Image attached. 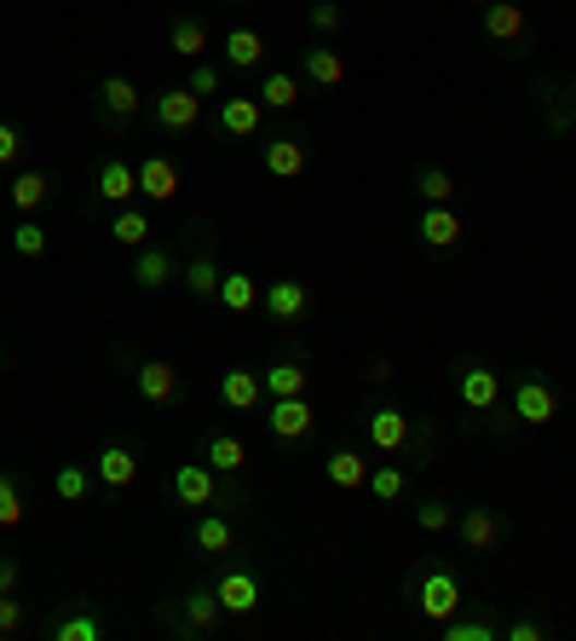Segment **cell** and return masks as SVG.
I'll return each instance as SVG.
<instances>
[{"instance_id":"obj_1","label":"cell","mask_w":576,"mask_h":641,"mask_svg":"<svg viewBox=\"0 0 576 641\" xmlns=\"http://www.w3.org/2000/svg\"><path fill=\"white\" fill-rule=\"evenodd\" d=\"M168 491H173V503H184V509H208V503H231V491L219 486V474L208 468V463H179L173 468V479H168Z\"/></svg>"},{"instance_id":"obj_2","label":"cell","mask_w":576,"mask_h":641,"mask_svg":"<svg viewBox=\"0 0 576 641\" xmlns=\"http://www.w3.org/2000/svg\"><path fill=\"white\" fill-rule=\"evenodd\" d=\"M513 416H519L525 428H548L553 416H560V393H553L548 376H525V382L513 388Z\"/></svg>"},{"instance_id":"obj_3","label":"cell","mask_w":576,"mask_h":641,"mask_svg":"<svg viewBox=\"0 0 576 641\" xmlns=\"http://www.w3.org/2000/svg\"><path fill=\"white\" fill-rule=\"evenodd\" d=\"M416 607L432 618V625H444V618H456V607H461V584H456V572H444V567H427V578L416 584Z\"/></svg>"},{"instance_id":"obj_4","label":"cell","mask_w":576,"mask_h":641,"mask_svg":"<svg viewBox=\"0 0 576 641\" xmlns=\"http://www.w3.org/2000/svg\"><path fill=\"white\" fill-rule=\"evenodd\" d=\"M260 307L272 324H300V318L312 312V289H305L300 277H277L272 289H260Z\"/></svg>"},{"instance_id":"obj_5","label":"cell","mask_w":576,"mask_h":641,"mask_svg":"<svg viewBox=\"0 0 576 641\" xmlns=\"http://www.w3.org/2000/svg\"><path fill=\"white\" fill-rule=\"evenodd\" d=\"M151 116H156L161 133H191V128L202 122V98H196L191 87H168V93H156Z\"/></svg>"},{"instance_id":"obj_6","label":"cell","mask_w":576,"mask_h":641,"mask_svg":"<svg viewBox=\"0 0 576 641\" xmlns=\"http://www.w3.org/2000/svg\"><path fill=\"white\" fill-rule=\"evenodd\" d=\"M260 122H265V105H260V98H249V93L219 98V110H214V128H219L225 139H254Z\"/></svg>"},{"instance_id":"obj_7","label":"cell","mask_w":576,"mask_h":641,"mask_svg":"<svg viewBox=\"0 0 576 641\" xmlns=\"http://www.w3.org/2000/svg\"><path fill=\"white\" fill-rule=\"evenodd\" d=\"M139 110H144V93L128 82V75H105V82H98V116H110L116 128H128Z\"/></svg>"},{"instance_id":"obj_8","label":"cell","mask_w":576,"mask_h":641,"mask_svg":"<svg viewBox=\"0 0 576 641\" xmlns=\"http://www.w3.org/2000/svg\"><path fill=\"white\" fill-rule=\"evenodd\" d=\"M179 607H184V618H179V636H208L214 625H219V618H225V607H219V590L214 584H196L191 595H184L179 601Z\"/></svg>"},{"instance_id":"obj_9","label":"cell","mask_w":576,"mask_h":641,"mask_svg":"<svg viewBox=\"0 0 576 641\" xmlns=\"http://www.w3.org/2000/svg\"><path fill=\"white\" fill-rule=\"evenodd\" d=\"M133 388L144 405H173L179 399V370L168 365V358H144V365L133 370Z\"/></svg>"},{"instance_id":"obj_10","label":"cell","mask_w":576,"mask_h":641,"mask_svg":"<svg viewBox=\"0 0 576 641\" xmlns=\"http://www.w3.org/2000/svg\"><path fill=\"white\" fill-rule=\"evenodd\" d=\"M456 393H461L467 411H496L502 405V376L490 370V365H467L456 376Z\"/></svg>"},{"instance_id":"obj_11","label":"cell","mask_w":576,"mask_h":641,"mask_svg":"<svg viewBox=\"0 0 576 641\" xmlns=\"http://www.w3.org/2000/svg\"><path fill=\"white\" fill-rule=\"evenodd\" d=\"M369 446H375L381 456H398V451H409V416H404L398 405L369 411Z\"/></svg>"},{"instance_id":"obj_12","label":"cell","mask_w":576,"mask_h":641,"mask_svg":"<svg viewBox=\"0 0 576 641\" xmlns=\"http://www.w3.org/2000/svg\"><path fill=\"white\" fill-rule=\"evenodd\" d=\"M265 423H272V434H277V439H288V446H295V439L312 434L317 411L305 405V393H295V399H272V416H265Z\"/></svg>"},{"instance_id":"obj_13","label":"cell","mask_w":576,"mask_h":641,"mask_svg":"<svg viewBox=\"0 0 576 641\" xmlns=\"http://www.w3.org/2000/svg\"><path fill=\"white\" fill-rule=\"evenodd\" d=\"M456 532H461L467 555H484V549L502 544V520H496V509H461V514H456Z\"/></svg>"},{"instance_id":"obj_14","label":"cell","mask_w":576,"mask_h":641,"mask_svg":"<svg viewBox=\"0 0 576 641\" xmlns=\"http://www.w3.org/2000/svg\"><path fill=\"white\" fill-rule=\"evenodd\" d=\"M421 244L427 249H456L461 244V214L449 209V203H427V214H421Z\"/></svg>"},{"instance_id":"obj_15","label":"cell","mask_w":576,"mask_h":641,"mask_svg":"<svg viewBox=\"0 0 576 641\" xmlns=\"http://www.w3.org/2000/svg\"><path fill=\"white\" fill-rule=\"evenodd\" d=\"M47 636L52 641H105V618H98L87 601H75L64 618H52V625H47Z\"/></svg>"},{"instance_id":"obj_16","label":"cell","mask_w":576,"mask_h":641,"mask_svg":"<svg viewBox=\"0 0 576 641\" xmlns=\"http://www.w3.org/2000/svg\"><path fill=\"white\" fill-rule=\"evenodd\" d=\"M139 197H151V203H173L179 197V168L168 156H144L139 163Z\"/></svg>"},{"instance_id":"obj_17","label":"cell","mask_w":576,"mask_h":641,"mask_svg":"<svg viewBox=\"0 0 576 641\" xmlns=\"http://www.w3.org/2000/svg\"><path fill=\"white\" fill-rule=\"evenodd\" d=\"M260 399H265V382H260L254 370H225V376H219V405H225V411H242V416H249Z\"/></svg>"},{"instance_id":"obj_18","label":"cell","mask_w":576,"mask_h":641,"mask_svg":"<svg viewBox=\"0 0 576 641\" xmlns=\"http://www.w3.org/2000/svg\"><path fill=\"white\" fill-rule=\"evenodd\" d=\"M525 29H530V17L519 0H490L484 7V35L490 41H525Z\"/></svg>"},{"instance_id":"obj_19","label":"cell","mask_w":576,"mask_h":641,"mask_svg":"<svg viewBox=\"0 0 576 641\" xmlns=\"http://www.w3.org/2000/svg\"><path fill=\"white\" fill-rule=\"evenodd\" d=\"M93 474L105 479V491H128L139 479V456L128 446H105V451H98V463H93Z\"/></svg>"},{"instance_id":"obj_20","label":"cell","mask_w":576,"mask_h":641,"mask_svg":"<svg viewBox=\"0 0 576 641\" xmlns=\"http://www.w3.org/2000/svg\"><path fill=\"white\" fill-rule=\"evenodd\" d=\"M214 590H219V607L237 613V618H249V613L260 607V578H254V572H225Z\"/></svg>"},{"instance_id":"obj_21","label":"cell","mask_w":576,"mask_h":641,"mask_svg":"<svg viewBox=\"0 0 576 641\" xmlns=\"http://www.w3.org/2000/svg\"><path fill=\"white\" fill-rule=\"evenodd\" d=\"M133 191H139V168H128L121 156H105V168H98V197L116 203V209H128Z\"/></svg>"},{"instance_id":"obj_22","label":"cell","mask_w":576,"mask_h":641,"mask_svg":"<svg viewBox=\"0 0 576 641\" xmlns=\"http://www.w3.org/2000/svg\"><path fill=\"white\" fill-rule=\"evenodd\" d=\"M133 284L139 289H161V284H173V254L168 249H156V244H144L139 249V260H133Z\"/></svg>"},{"instance_id":"obj_23","label":"cell","mask_w":576,"mask_h":641,"mask_svg":"<svg viewBox=\"0 0 576 641\" xmlns=\"http://www.w3.org/2000/svg\"><path fill=\"white\" fill-rule=\"evenodd\" d=\"M202 463H208L214 474H242V463H249V446H242L237 434H208V446H202Z\"/></svg>"},{"instance_id":"obj_24","label":"cell","mask_w":576,"mask_h":641,"mask_svg":"<svg viewBox=\"0 0 576 641\" xmlns=\"http://www.w3.org/2000/svg\"><path fill=\"white\" fill-rule=\"evenodd\" d=\"M191 544L202 549V555H231L237 549V526L225 514H202L196 526H191Z\"/></svg>"},{"instance_id":"obj_25","label":"cell","mask_w":576,"mask_h":641,"mask_svg":"<svg viewBox=\"0 0 576 641\" xmlns=\"http://www.w3.org/2000/svg\"><path fill=\"white\" fill-rule=\"evenodd\" d=\"M265 174L272 179H300L305 174V145L300 139H265Z\"/></svg>"},{"instance_id":"obj_26","label":"cell","mask_w":576,"mask_h":641,"mask_svg":"<svg viewBox=\"0 0 576 641\" xmlns=\"http://www.w3.org/2000/svg\"><path fill=\"white\" fill-rule=\"evenodd\" d=\"M219 307L237 312V318H249V312L260 307V284H254L249 272H225V277H219Z\"/></svg>"},{"instance_id":"obj_27","label":"cell","mask_w":576,"mask_h":641,"mask_svg":"<svg viewBox=\"0 0 576 641\" xmlns=\"http://www.w3.org/2000/svg\"><path fill=\"white\" fill-rule=\"evenodd\" d=\"M300 70H305V82H317V87H340L346 82V58L328 52V47H305Z\"/></svg>"},{"instance_id":"obj_28","label":"cell","mask_w":576,"mask_h":641,"mask_svg":"<svg viewBox=\"0 0 576 641\" xmlns=\"http://www.w3.org/2000/svg\"><path fill=\"white\" fill-rule=\"evenodd\" d=\"M225 64L231 70H260L265 64V35L260 29H231L225 35Z\"/></svg>"},{"instance_id":"obj_29","label":"cell","mask_w":576,"mask_h":641,"mask_svg":"<svg viewBox=\"0 0 576 641\" xmlns=\"http://www.w3.org/2000/svg\"><path fill=\"white\" fill-rule=\"evenodd\" d=\"M323 474H328V486H340V491L369 486V463H363V451H328Z\"/></svg>"},{"instance_id":"obj_30","label":"cell","mask_w":576,"mask_h":641,"mask_svg":"<svg viewBox=\"0 0 576 641\" xmlns=\"http://www.w3.org/2000/svg\"><path fill=\"white\" fill-rule=\"evenodd\" d=\"M47 197H52V179L40 174V168H24V174L12 179V209H17V214H35Z\"/></svg>"},{"instance_id":"obj_31","label":"cell","mask_w":576,"mask_h":641,"mask_svg":"<svg viewBox=\"0 0 576 641\" xmlns=\"http://www.w3.org/2000/svg\"><path fill=\"white\" fill-rule=\"evenodd\" d=\"M168 47L196 64V58L208 52V29H202V17H173V24H168Z\"/></svg>"},{"instance_id":"obj_32","label":"cell","mask_w":576,"mask_h":641,"mask_svg":"<svg viewBox=\"0 0 576 641\" xmlns=\"http://www.w3.org/2000/svg\"><path fill=\"white\" fill-rule=\"evenodd\" d=\"M265 382V393L272 399H295V393H305V382H312V376H305V365H295V358H283V365H272L260 376Z\"/></svg>"},{"instance_id":"obj_33","label":"cell","mask_w":576,"mask_h":641,"mask_svg":"<svg viewBox=\"0 0 576 641\" xmlns=\"http://www.w3.org/2000/svg\"><path fill=\"white\" fill-rule=\"evenodd\" d=\"M219 266H214V254H196L191 266H184V289H191V300H219Z\"/></svg>"},{"instance_id":"obj_34","label":"cell","mask_w":576,"mask_h":641,"mask_svg":"<svg viewBox=\"0 0 576 641\" xmlns=\"http://www.w3.org/2000/svg\"><path fill=\"white\" fill-rule=\"evenodd\" d=\"M110 237L121 249H144V244H151V214H144V209H121L110 219Z\"/></svg>"},{"instance_id":"obj_35","label":"cell","mask_w":576,"mask_h":641,"mask_svg":"<svg viewBox=\"0 0 576 641\" xmlns=\"http://www.w3.org/2000/svg\"><path fill=\"white\" fill-rule=\"evenodd\" d=\"M260 105H265V110H295V105H300V82H295L288 70L265 75V82H260Z\"/></svg>"},{"instance_id":"obj_36","label":"cell","mask_w":576,"mask_h":641,"mask_svg":"<svg viewBox=\"0 0 576 641\" xmlns=\"http://www.w3.org/2000/svg\"><path fill=\"white\" fill-rule=\"evenodd\" d=\"M369 491H375V503H398V497L409 491V474L393 468V463H381V468H369Z\"/></svg>"},{"instance_id":"obj_37","label":"cell","mask_w":576,"mask_h":641,"mask_svg":"<svg viewBox=\"0 0 576 641\" xmlns=\"http://www.w3.org/2000/svg\"><path fill=\"white\" fill-rule=\"evenodd\" d=\"M439 636H444V641H496L502 630H496V625H484V618H444Z\"/></svg>"},{"instance_id":"obj_38","label":"cell","mask_w":576,"mask_h":641,"mask_svg":"<svg viewBox=\"0 0 576 641\" xmlns=\"http://www.w3.org/2000/svg\"><path fill=\"white\" fill-rule=\"evenodd\" d=\"M416 191H421V203H449V197H456V179L444 168H416Z\"/></svg>"},{"instance_id":"obj_39","label":"cell","mask_w":576,"mask_h":641,"mask_svg":"<svg viewBox=\"0 0 576 641\" xmlns=\"http://www.w3.org/2000/svg\"><path fill=\"white\" fill-rule=\"evenodd\" d=\"M12 254L40 260V254H47V226H40V219H17V232H12Z\"/></svg>"},{"instance_id":"obj_40","label":"cell","mask_w":576,"mask_h":641,"mask_svg":"<svg viewBox=\"0 0 576 641\" xmlns=\"http://www.w3.org/2000/svg\"><path fill=\"white\" fill-rule=\"evenodd\" d=\"M416 526L432 537V532H449V526H456V509H449L444 503V497H427V503L416 509Z\"/></svg>"},{"instance_id":"obj_41","label":"cell","mask_w":576,"mask_h":641,"mask_svg":"<svg viewBox=\"0 0 576 641\" xmlns=\"http://www.w3.org/2000/svg\"><path fill=\"white\" fill-rule=\"evenodd\" d=\"M87 491H93V474L81 468V463L58 468V497H64V503H87Z\"/></svg>"},{"instance_id":"obj_42","label":"cell","mask_w":576,"mask_h":641,"mask_svg":"<svg viewBox=\"0 0 576 641\" xmlns=\"http://www.w3.org/2000/svg\"><path fill=\"white\" fill-rule=\"evenodd\" d=\"M184 87H191L196 98H214V93L225 87V70H219V64H202V58H196V64H191V82H184Z\"/></svg>"},{"instance_id":"obj_43","label":"cell","mask_w":576,"mask_h":641,"mask_svg":"<svg viewBox=\"0 0 576 641\" xmlns=\"http://www.w3.org/2000/svg\"><path fill=\"white\" fill-rule=\"evenodd\" d=\"M346 24V7H340V0H312V29L317 35H335Z\"/></svg>"},{"instance_id":"obj_44","label":"cell","mask_w":576,"mask_h":641,"mask_svg":"<svg viewBox=\"0 0 576 641\" xmlns=\"http://www.w3.org/2000/svg\"><path fill=\"white\" fill-rule=\"evenodd\" d=\"M24 520V497H17L12 474H0V526H17Z\"/></svg>"},{"instance_id":"obj_45","label":"cell","mask_w":576,"mask_h":641,"mask_svg":"<svg viewBox=\"0 0 576 641\" xmlns=\"http://www.w3.org/2000/svg\"><path fill=\"white\" fill-rule=\"evenodd\" d=\"M17 151H24V133H17L12 122H0V168L17 163Z\"/></svg>"},{"instance_id":"obj_46","label":"cell","mask_w":576,"mask_h":641,"mask_svg":"<svg viewBox=\"0 0 576 641\" xmlns=\"http://www.w3.org/2000/svg\"><path fill=\"white\" fill-rule=\"evenodd\" d=\"M12 630H24V607L12 595H0V636H12Z\"/></svg>"},{"instance_id":"obj_47","label":"cell","mask_w":576,"mask_h":641,"mask_svg":"<svg viewBox=\"0 0 576 641\" xmlns=\"http://www.w3.org/2000/svg\"><path fill=\"white\" fill-rule=\"evenodd\" d=\"M17 578H24V572H17V560L0 555V595H17Z\"/></svg>"},{"instance_id":"obj_48","label":"cell","mask_w":576,"mask_h":641,"mask_svg":"<svg viewBox=\"0 0 576 641\" xmlns=\"http://www.w3.org/2000/svg\"><path fill=\"white\" fill-rule=\"evenodd\" d=\"M502 636H507V641H542L548 630H542V625H507Z\"/></svg>"},{"instance_id":"obj_49","label":"cell","mask_w":576,"mask_h":641,"mask_svg":"<svg viewBox=\"0 0 576 641\" xmlns=\"http://www.w3.org/2000/svg\"><path fill=\"white\" fill-rule=\"evenodd\" d=\"M393 376H398V370L386 365V358H375V365H369V382H375V388H386V382H393Z\"/></svg>"},{"instance_id":"obj_50","label":"cell","mask_w":576,"mask_h":641,"mask_svg":"<svg viewBox=\"0 0 576 641\" xmlns=\"http://www.w3.org/2000/svg\"><path fill=\"white\" fill-rule=\"evenodd\" d=\"M472 7H490V0H472Z\"/></svg>"}]
</instances>
